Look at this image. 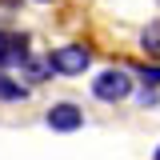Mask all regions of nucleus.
Segmentation results:
<instances>
[{
    "instance_id": "4",
    "label": "nucleus",
    "mask_w": 160,
    "mask_h": 160,
    "mask_svg": "<svg viewBox=\"0 0 160 160\" xmlns=\"http://www.w3.org/2000/svg\"><path fill=\"white\" fill-rule=\"evenodd\" d=\"M24 56H32V40L24 32H0V68L20 64Z\"/></svg>"
},
{
    "instance_id": "3",
    "label": "nucleus",
    "mask_w": 160,
    "mask_h": 160,
    "mask_svg": "<svg viewBox=\"0 0 160 160\" xmlns=\"http://www.w3.org/2000/svg\"><path fill=\"white\" fill-rule=\"evenodd\" d=\"M44 124L60 132V136H68V132H80L84 128V108H80L76 100H56L48 112H44Z\"/></svg>"
},
{
    "instance_id": "11",
    "label": "nucleus",
    "mask_w": 160,
    "mask_h": 160,
    "mask_svg": "<svg viewBox=\"0 0 160 160\" xmlns=\"http://www.w3.org/2000/svg\"><path fill=\"white\" fill-rule=\"evenodd\" d=\"M36 4H56V0H36Z\"/></svg>"
},
{
    "instance_id": "12",
    "label": "nucleus",
    "mask_w": 160,
    "mask_h": 160,
    "mask_svg": "<svg viewBox=\"0 0 160 160\" xmlns=\"http://www.w3.org/2000/svg\"><path fill=\"white\" fill-rule=\"evenodd\" d=\"M156 4H160V0H156Z\"/></svg>"
},
{
    "instance_id": "8",
    "label": "nucleus",
    "mask_w": 160,
    "mask_h": 160,
    "mask_svg": "<svg viewBox=\"0 0 160 160\" xmlns=\"http://www.w3.org/2000/svg\"><path fill=\"white\" fill-rule=\"evenodd\" d=\"M124 68H128L144 88H160V64L156 60H140V64H124Z\"/></svg>"
},
{
    "instance_id": "6",
    "label": "nucleus",
    "mask_w": 160,
    "mask_h": 160,
    "mask_svg": "<svg viewBox=\"0 0 160 160\" xmlns=\"http://www.w3.org/2000/svg\"><path fill=\"white\" fill-rule=\"evenodd\" d=\"M136 44H140V56L144 60H156L160 64V20H148V24L140 28Z\"/></svg>"
},
{
    "instance_id": "2",
    "label": "nucleus",
    "mask_w": 160,
    "mask_h": 160,
    "mask_svg": "<svg viewBox=\"0 0 160 160\" xmlns=\"http://www.w3.org/2000/svg\"><path fill=\"white\" fill-rule=\"evenodd\" d=\"M132 92H136V84H132V72L124 64L120 68H100L92 76V100H100V104H120Z\"/></svg>"
},
{
    "instance_id": "5",
    "label": "nucleus",
    "mask_w": 160,
    "mask_h": 160,
    "mask_svg": "<svg viewBox=\"0 0 160 160\" xmlns=\"http://www.w3.org/2000/svg\"><path fill=\"white\" fill-rule=\"evenodd\" d=\"M16 68H20L16 76L24 80L28 88H36V84H44V80H52V76H56V72H52V60H48V56H24Z\"/></svg>"
},
{
    "instance_id": "7",
    "label": "nucleus",
    "mask_w": 160,
    "mask_h": 160,
    "mask_svg": "<svg viewBox=\"0 0 160 160\" xmlns=\"http://www.w3.org/2000/svg\"><path fill=\"white\" fill-rule=\"evenodd\" d=\"M28 96H32V88L20 76H4L0 72V104H24Z\"/></svg>"
},
{
    "instance_id": "9",
    "label": "nucleus",
    "mask_w": 160,
    "mask_h": 160,
    "mask_svg": "<svg viewBox=\"0 0 160 160\" xmlns=\"http://www.w3.org/2000/svg\"><path fill=\"white\" fill-rule=\"evenodd\" d=\"M136 104H140V108H156V104H160V88H140Z\"/></svg>"
},
{
    "instance_id": "1",
    "label": "nucleus",
    "mask_w": 160,
    "mask_h": 160,
    "mask_svg": "<svg viewBox=\"0 0 160 160\" xmlns=\"http://www.w3.org/2000/svg\"><path fill=\"white\" fill-rule=\"evenodd\" d=\"M48 60H52V72L56 76H84L88 68H92V44L88 40H68V44H56L52 52H48Z\"/></svg>"
},
{
    "instance_id": "10",
    "label": "nucleus",
    "mask_w": 160,
    "mask_h": 160,
    "mask_svg": "<svg viewBox=\"0 0 160 160\" xmlns=\"http://www.w3.org/2000/svg\"><path fill=\"white\" fill-rule=\"evenodd\" d=\"M148 160H160V144H156V148H152V156H148Z\"/></svg>"
}]
</instances>
